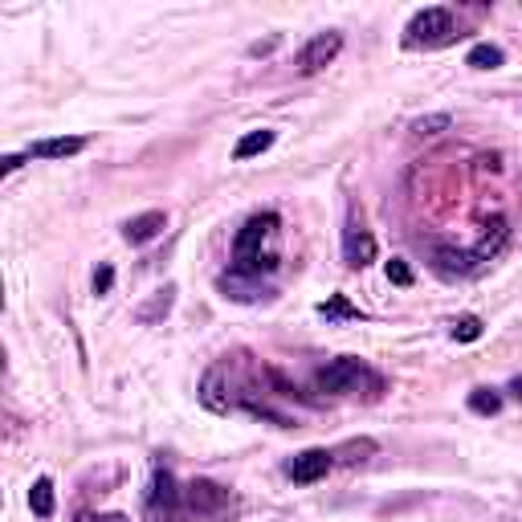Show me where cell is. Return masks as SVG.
<instances>
[{
	"mask_svg": "<svg viewBox=\"0 0 522 522\" xmlns=\"http://www.w3.org/2000/svg\"><path fill=\"white\" fill-rule=\"evenodd\" d=\"M274 229H278V217H274V213L249 217V221L241 225L237 241H233V270L253 274V278H261V270L270 274L278 261H274V253H261V249H266V241L274 237Z\"/></svg>",
	"mask_w": 522,
	"mask_h": 522,
	"instance_id": "1",
	"label": "cell"
},
{
	"mask_svg": "<svg viewBox=\"0 0 522 522\" xmlns=\"http://www.w3.org/2000/svg\"><path fill=\"white\" fill-rule=\"evenodd\" d=\"M319 388H323V392H335V396H368V400H376V396L384 392V380H380L363 359L339 355V359H331L327 368L319 372Z\"/></svg>",
	"mask_w": 522,
	"mask_h": 522,
	"instance_id": "2",
	"label": "cell"
},
{
	"mask_svg": "<svg viewBox=\"0 0 522 522\" xmlns=\"http://www.w3.org/2000/svg\"><path fill=\"white\" fill-rule=\"evenodd\" d=\"M339 49H343V33H335V29H327V33H315L302 49H298V74H319V70H327L335 58H339Z\"/></svg>",
	"mask_w": 522,
	"mask_h": 522,
	"instance_id": "3",
	"label": "cell"
},
{
	"mask_svg": "<svg viewBox=\"0 0 522 522\" xmlns=\"http://www.w3.org/2000/svg\"><path fill=\"white\" fill-rule=\"evenodd\" d=\"M453 37V13L449 9H425L408 25V45H445Z\"/></svg>",
	"mask_w": 522,
	"mask_h": 522,
	"instance_id": "4",
	"label": "cell"
},
{
	"mask_svg": "<svg viewBox=\"0 0 522 522\" xmlns=\"http://www.w3.org/2000/svg\"><path fill=\"white\" fill-rule=\"evenodd\" d=\"M331 465H335V453H331V449H302V453H294V461H290V478H294L298 486H310V482L327 478Z\"/></svg>",
	"mask_w": 522,
	"mask_h": 522,
	"instance_id": "5",
	"label": "cell"
},
{
	"mask_svg": "<svg viewBox=\"0 0 522 522\" xmlns=\"http://www.w3.org/2000/svg\"><path fill=\"white\" fill-rule=\"evenodd\" d=\"M343 261H347V266H355V270L372 266V261H376V237L368 229H359V225H347V233H343Z\"/></svg>",
	"mask_w": 522,
	"mask_h": 522,
	"instance_id": "6",
	"label": "cell"
},
{
	"mask_svg": "<svg viewBox=\"0 0 522 522\" xmlns=\"http://www.w3.org/2000/svg\"><path fill=\"white\" fill-rule=\"evenodd\" d=\"M433 266H437V274H445V278H465V274H474L482 261H478L474 253H465V249L437 245V249H433Z\"/></svg>",
	"mask_w": 522,
	"mask_h": 522,
	"instance_id": "7",
	"label": "cell"
},
{
	"mask_svg": "<svg viewBox=\"0 0 522 522\" xmlns=\"http://www.w3.org/2000/svg\"><path fill=\"white\" fill-rule=\"evenodd\" d=\"M221 290H225V298H233V302H261V298H270V286H261V278L241 274V270L221 274Z\"/></svg>",
	"mask_w": 522,
	"mask_h": 522,
	"instance_id": "8",
	"label": "cell"
},
{
	"mask_svg": "<svg viewBox=\"0 0 522 522\" xmlns=\"http://www.w3.org/2000/svg\"><path fill=\"white\" fill-rule=\"evenodd\" d=\"M184 502H188L192 514H217V510L229 502V494H225L221 486H213V482H192V486L184 490Z\"/></svg>",
	"mask_w": 522,
	"mask_h": 522,
	"instance_id": "9",
	"label": "cell"
},
{
	"mask_svg": "<svg viewBox=\"0 0 522 522\" xmlns=\"http://www.w3.org/2000/svg\"><path fill=\"white\" fill-rule=\"evenodd\" d=\"M168 229V217L160 213V208H151V213H139V217H131L127 225H123V237L131 241V245H147L151 237H160Z\"/></svg>",
	"mask_w": 522,
	"mask_h": 522,
	"instance_id": "10",
	"label": "cell"
},
{
	"mask_svg": "<svg viewBox=\"0 0 522 522\" xmlns=\"http://www.w3.org/2000/svg\"><path fill=\"white\" fill-rule=\"evenodd\" d=\"M506 241H510V221H506V217H494V221H486L478 245L469 249V253H474L478 261H490V257H498V253L506 249Z\"/></svg>",
	"mask_w": 522,
	"mask_h": 522,
	"instance_id": "11",
	"label": "cell"
},
{
	"mask_svg": "<svg viewBox=\"0 0 522 522\" xmlns=\"http://www.w3.org/2000/svg\"><path fill=\"white\" fill-rule=\"evenodd\" d=\"M82 147H86L82 135H58V139H37L29 147V155L33 160H70V155H78Z\"/></svg>",
	"mask_w": 522,
	"mask_h": 522,
	"instance_id": "12",
	"label": "cell"
},
{
	"mask_svg": "<svg viewBox=\"0 0 522 522\" xmlns=\"http://www.w3.org/2000/svg\"><path fill=\"white\" fill-rule=\"evenodd\" d=\"M180 498H184V494L176 490V478L168 474V469H155V478H151V506H164V510H172Z\"/></svg>",
	"mask_w": 522,
	"mask_h": 522,
	"instance_id": "13",
	"label": "cell"
},
{
	"mask_svg": "<svg viewBox=\"0 0 522 522\" xmlns=\"http://www.w3.org/2000/svg\"><path fill=\"white\" fill-rule=\"evenodd\" d=\"M274 147V131H266V127H261V131H249L237 147H233V155H237V160H253V155H261V151H270Z\"/></svg>",
	"mask_w": 522,
	"mask_h": 522,
	"instance_id": "14",
	"label": "cell"
},
{
	"mask_svg": "<svg viewBox=\"0 0 522 522\" xmlns=\"http://www.w3.org/2000/svg\"><path fill=\"white\" fill-rule=\"evenodd\" d=\"M29 510H33L37 518L54 514V482H49V478H37V482H33V490H29Z\"/></svg>",
	"mask_w": 522,
	"mask_h": 522,
	"instance_id": "15",
	"label": "cell"
},
{
	"mask_svg": "<svg viewBox=\"0 0 522 522\" xmlns=\"http://www.w3.org/2000/svg\"><path fill=\"white\" fill-rule=\"evenodd\" d=\"M172 302H176V286H164V290L155 294L147 306H139V323H155V319H164L168 310H172Z\"/></svg>",
	"mask_w": 522,
	"mask_h": 522,
	"instance_id": "16",
	"label": "cell"
},
{
	"mask_svg": "<svg viewBox=\"0 0 522 522\" xmlns=\"http://www.w3.org/2000/svg\"><path fill=\"white\" fill-rule=\"evenodd\" d=\"M469 66H474V70H498L502 62H506V54H502V49L498 45H490V41H482V45H474V49H469V58H465Z\"/></svg>",
	"mask_w": 522,
	"mask_h": 522,
	"instance_id": "17",
	"label": "cell"
},
{
	"mask_svg": "<svg viewBox=\"0 0 522 522\" xmlns=\"http://www.w3.org/2000/svg\"><path fill=\"white\" fill-rule=\"evenodd\" d=\"M331 453H335V461L355 465V461H368V457L376 453V441H372V437H363V441H347V445H339V449H331Z\"/></svg>",
	"mask_w": 522,
	"mask_h": 522,
	"instance_id": "18",
	"label": "cell"
},
{
	"mask_svg": "<svg viewBox=\"0 0 522 522\" xmlns=\"http://www.w3.org/2000/svg\"><path fill=\"white\" fill-rule=\"evenodd\" d=\"M482 319L478 315H461V319H453V327H449V335L457 339V343H474V339H482Z\"/></svg>",
	"mask_w": 522,
	"mask_h": 522,
	"instance_id": "19",
	"label": "cell"
},
{
	"mask_svg": "<svg viewBox=\"0 0 522 522\" xmlns=\"http://www.w3.org/2000/svg\"><path fill=\"white\" fill-rule=\"evenodd\" d=\"M469 408H474L478 416H494L502 408V396L494 388H474V392H469Z\"/></svg>",
	"mask_w": 522,
	"mask_h": 522,
	"instance_id": "20",
	"label": "cell"
},
{
	"mask_svg": "<svg viewBox=\"0 0 522 522\" xmlns=\"http://www.w3.org/2000/svg\"><path fill=\"white\" fill-rule=\"evenodd\" d=\"M449 123H453L449 115H425V119H416V123H412V131L421 135V139H433V135L449 131Z\"/></svg>",
	"mask_w": 522,
	"mask_h": 522,
	"instance_id": "21",
	"label": "cell"
},
{
	"mask_svg": "<svg viewBox=\"0 0 522 522\" xmlns=\"http://www.w3.org/2000/svg\"><path fill=\"white\" fill-rule=\"evenodd\" d=\"M319 315H323V319H355L359 310H355V306H347V298H343V294H335L331 302H323V306H319Z\"/></svg>",
	"mask_w": 522,
	"mask_h": 522,
	"instance_id": "22",
	"label": "cell"
},
{
	"mask_svg": "<svg viewBox=\"0 0 522 522\" xmlns=\"http://www.w3.org/2000/svg\"><path fill=\"white\" fill-rule=\"evenodd\" d=\"M388 282H396V286H412V270H408V261H400V257H392V261H388Z\"/></svg>",
	"mask_w": 522,
	"mask_h": 522,
	"instance_id": "23",
	"label": "cell"
},
{
	"mask_svg": "<svg viewBox=\"0 0 522 522\" xmlns=\"http://www.w3.org/2000/svg\"><path fill=\"white\" fill-rule=\"evenodd\" d=\"M111 286H115V270L111 266H98L94 270V294H111Z\"/></svg>",
	"mask_w": 522,
	"mask_h": 522,
	"instance_id": "24",
	"label": "cell"
},
{
	"mask_svg": "<svg viewBox=\"0 0 522 522\" xmlns=\"http://www.w3.org/2000/svg\"><path fill=\"white\" fill-rule=\"evenodd\" d=\"M74 522H127V514H94V510H86Z\"/></svg>",
	"mask_w": 522,
	"mask_h": 522,
	"instance_id": "25",
	"label": "cell"
},
{
	"mask_svg": "<svg viewBox=\"0 0 522 522\" xmlns=\"http://www.w3.org/2000/svg\"><path fill=\"white\" fill-rule=\"evenodd\" d=\"M21 164H25V155H5V164H0V172H5V176H9V172H17Z\"/></svg>",
	"mask_w": 522,
	"mask_h": 522,
	"instance_id": "26",
	"label": "cell"
},
{
	"mask_svg": "<svg viewBox=\"0 0 522 522\" xmlns=\"http://www.w3.org/2000/svg\"><path fill=\"white\" fill-rule=\"evenodd\" d=\"M510 396H514V400H522V376H514V380H510Z\"/></svg>",
	"mask_w": 522,
	"mask_h": 522,
	"instance_id": "27",
	"label": "cell"
}]
</instances>
